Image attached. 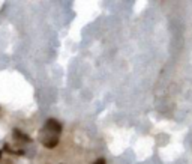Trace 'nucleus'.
<instances>
[{
    "label": "nucleus",
    "instance_id": "5",
    "mask_svg": "<svg viewBox=\"0 0 192 164\" xmlns=\"http://www.w3.org/2000/svg\"><path fill=\"white\" fill-rule=\"evenodd\" d=\"M0 158H2V152H0Z\"/></svg>",
    "mask_w": 192,
    "mask_h": 164
},
{
    "label": "nucleus",
    "instance_id": "3",
    "mask_svg": "<svg viewBox=\"0 0 192 164\" xmlns=\"http://www.w3.org/2000/svg\"><path fill=\"white\" fill-rule=\"evenodd\" d=\"M14 136H15V139H20V140H24V141H29V137L27 136H24L23 132H20V131H14Z\"/></svg>",
    "mask_w": 192,
    "mask_h": 164
},
{
    "label": "nucleus",
    "instance_id": "1",
    "mask_svg": "<svg viewBox=\"0 0 192 164\" xmlns=\"http://www.w3.org/2000/svg\"><path fill=\"white\" fill-rule=\"evenodd\" d=\"M42 143L45 145V148H56L57 143H59V136H56V134H51V132H47L42 136Z\"/></svg>",
    "mask_w": 192,
    "mask_h": 164
},
{
    "label": "nucleus",
    "instance_id": "4",
    "mask_svg": "<svg viewBox=\"0 0 192 164\" xmlns=\"http://www.w3.org/2000/svg\"><path fill=\"white\" fill-rule=\"evenodd\" d=\"M95 164H105V160H104V158H99V160H98Z\"/></svg>",
    "mask_w": 192,
    "mask_h": 164
},
{
    "label": "nucleus",
    "instance_id": "2",
    "mask_svg": "<svg viewBox=\"0 0 192 164\" xmlns=\"http://www.w3.org/2000/svg\"><path fill=\"white\" fill-rule=\"evenodd\" d=\"M45 131L47 132H51V134H56L59 136L60 131H62V125L57 122L56 119H48L45 124Z\"/></svg>",
    "mask_w": 192,
    "mask_h": 164
}]
</instances>
